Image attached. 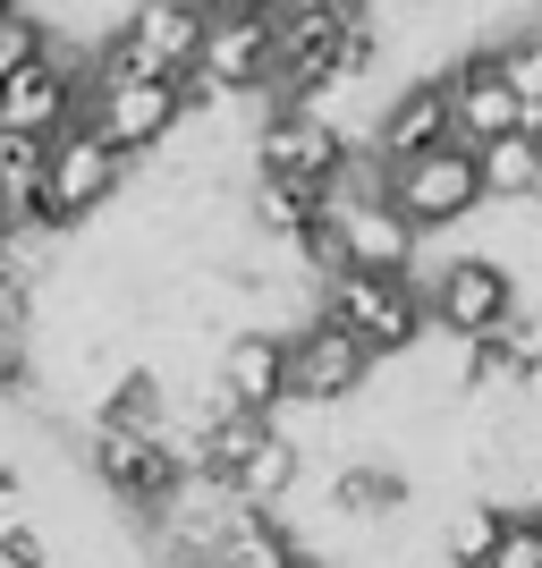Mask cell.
I'll return each mask as SVG.
<instances>
[{
    "mask_svg": "<svg viewBox=\"0 0 542 568\" xmlns=\"http://www.w3.org/2000/svg\"><path fill=\"white\" fill-rule=\"evenodd\" d=\"M314 323L348 332L356 348L390 365V356H416L432 339V314H425V281H374V272H330L314 288Z\"/></svg>",
    "mask_w": 542,
    "mask_h": 568,
    "instance_id": "1",
    "label": "cell"
},
{
    "mask_svg": "<svg viewBox=\"0 0 542 568\" xmlns=\"http://www.w3.org/2000/svg\"><path fill=\"white\" fill-rule=\"evenodd\" d=\"M0 568H60V544H51L34 518L9 509V518H0Z\"/></svg>",
    "mask_w": 542,
    "mask_h": 568,
    "instance_id": "22",
    "label": "cell"
},
{
    "mask_svg": "<svg viewBox=\"0 0 542 568\" xmlns=\"http://www.w3.org/2000/svg\"><path fill=\"white\" fill-rule=\"evenodd\" d=\"M76 128H94L119 162H144V153H162V144L187 128V102H178L170 77H127V85L85 94V119H76Z\"/></svg>",
    "mask_w": 542,
    "mask_h": 568,
    "instance_id": "7",
    "label": "cell"
},
{
    "mask_svg": "<svg viewBox=\"0 0 542 568\" xmlns=\"http://www.w3.org/2000/svg\"><path fill=\"white\" fill-rule=\"evenodd\" d=\"M204 0H136V9H127V18H119V43L136 51V69L144 77H170V85H178V77L195 69V51H204Z\"/></svg>",
    "mask_w": 542,
    "mask_h": 568,
    "instance_id": "14",
    "label": "cell"
},
{
    "mask_svg": "<svg viewBox=\"0 0 542 568\" xmlns=\"http://www.w3.org/2000/svg\"><path fill=\"white\" fill-rule=\"evenodd\" d=\"M483 568H542V535L534 526H509V535H500V551Z\"/></svg>",
    "mask_w": 542,
    "mask_h": 568,
    "instance_id": "23",
    "label": "cell"
},
{
    "mask_svg": "<svg viewBox=\"0 0 542 568\" xmlns=\"http://www.w3.org/2000/svg\"><path fill=\"white\" fill-rule=\"evenodd\" d=\"M237 221H246L263 246L297 255V246H306V237L330 221V187H306V179H246V195H237Z\"/></svg>",
    "mask_w": 542,
    "mask_h": 568,
    "instance_id": "15",
    "label": "cell"
},
{
    "mask_svg": "<svg viewBox=\"0 0 542 568\" xmlns=\"http://www.w3.org/2000/svg\"><path fill=\"white\" fill-rule=\"evenodd\" d=\"M213 568H314V551L280 509H237L221 551H213Z\"/></svg>",
    "mask_w": 542,
    "mask_h": 568,
    "instance_id": "18",
    "label": "cell"
},
{
    "mask_svg": "<svg viewBox=\"0 0 542 568\" xmlns=\"http://www.w3.org/2000/svg\"><path fill=\"white\" fill-rule=\"evenodd\" d=\"M374 390V356L356 348L348 332H330V323H297L288 332V407H306V416H330V407H356Z\"/></svg>",
    "mask_w": 542,
    "mask_h": 568,
    "instance_id": "8",
    "label": "cell"
},
{
    "mask_svg": "<svg viewBox=\"0 0 542 568\" xmlns=\"http://www.w3.org/2000/svg\"><path fill=\"white\" fill-rule=\"evenodd\" d=\"M365 144L339 128L314 102H272L255 128V179H306V187H339V170L356 162Z\"/></svg>",
    "mask_w": 542,
    "mask_h": 568,
    "instance_id": "4",
    "label": "cell"
},
{
    "mask_svg": "<svg viewBox=\"0 0 542 568\" xmlns=\"http://www.w3.org/2000/svg\"><path fill=\"white\" fill-rule=\"evenodd\" d=\"M483 204H542V153L525 136L483 144Z\"/></svg>",
    "mask_w": 542,
    "mask_h": 568,
    "instance_id": "19",
    "label": "cell"
},
{
    "mask_svg": "<svg viewBox=\"0 0 542 568\" xmlns=\"http://www.w3.org/2000/svg\"><path fill=\"white\" fill-rule=\"evenodd\" d=\"M483 43H492L500 85H509L525 111H542V26H500V34H483Z\"/></svg>",
    "mask_w": 542,
    "mask_h": 568,
    "instance_id": "20",
    "label": "cell"
},
{
    "mask_svg": "<svg viewBox=\"0 0 542 568\" xmlns=\"http://www.w3.org/2000/svg\"><path fill=\"white\" fill-rule=\"evenodd\" d=\"M127 170H136V162H119V153L94 136V128H69V136H51V144H43V213H51V230L69 237L76 221L111 213L119 187H127Z\"/></svg>",
    "mask_w": 542,
    "mask_h": 568,
    "instance_id": "6",
    "label": "cell"
},
{
    "mask_svg": "<svg viewBox=\"0 0 542 568\" xmlns=\"http://www.w3.org/2000/svg\"><path fill=\"white\" fill-rule=\"evenodd\" d=\"M272 69H280L272 18H213V26H204L195 77H204L221 102H237V94H272Z\"/></svg>",
    "mask_w": 542,
    "mask_h": 568,
    "instance_id": "13",
    "label": "cell"
},
{
    "mask_svg": "<svg viewBox=\"0 0 542 568\" xmlns=\"http://www.w3.org/2000/svg\"><path fill=\"white\" fill-rule=\"evenodd\" d=\"M0 18H18V0H0Z\"/></svg>",
    "mask_w": 542,
    "mask_h": 568,
    "instance_id": "26",
    "label": "cell"
},
{
    "mask_svg": "<svg viewBox=\"0 0 542 568\" xmlns=\"http://www.w3.org/2000/svg\"><path fill=\"white\" fill-rule=\"evenodd\" d=\"M407 9H432V0H407Z\"/></svg>",
    "mask_w": 542,
    "mask_h": 568,
    "instance_id": "29",
    "label": "cell"
},
{
    "mask_svg": "<svg viewBox=\"0 0 542 568\" xmlns=\"http://www.w3.org/2000/svg\"><path fill=\"white\" fill-rule=\"evenodd\" d=\"M441 94H449V128H458V144H509V136H525V102L500 85V69H492V43H467L458 60L441 69Z\"/></svg>",
    "mask_w": 542,
    "mask_h": 568,
    "instance_id": "10",
    "label": "cell"
},
{
    "mask_svg": "<svg viewBox=\"0 0 542 568\" xmlns=\"http://www.w3.org/2000/svg\"><path fill=\"white\" fill-rule=\"evenodd\" d=\"M43 51H60V43H51V18H34V9L0 18V85H9L25 60H43Z\"/></svg>",
    "mask_w": 542,
    "mask_h": 568,
    "instance_id": "21",
    "label": "cell"
},
{
    "mask_svg": "<svg viewBox=\"0 0 542 568\" xmlns=\"http://www.w3.org/2000/svg\"><path fill=\"white\" fill-rule=\"evenodd\" d=\"M416 509V475L390 467V458H348V467H330V518L356 526V535H374V526L407 518Z\"/></svg>",
    "mask_w": 542,
    "mask_h": 568,
    "instance_id": "16",
    "label": "cell"
},
{
    "mask_svg": "<svg viewBox=\"0 0 542 568\" xmlns=\"http://www.w3.org/2000/svg\"><path fill=\"white\" fill-rule=\"evenodd\" d=\"M525 144H534V153H542V111H525Z\"/></svg>",
    "mask_w": 542,
    "mask_h": 568,
    "instance_id": "25",
    "label": "cell"
},
{
    "mask_svg": "<svg viewBox=\"0 0 542 568\" xmlns=\"http://www.w3.org/2000/svg\"><path fill=\"white\" fill-rule=\"evenodd\" d=\"M330 230H339V263L374 272V281H425V237L390 213V195H330Z\"/></svg>",
    "mask_w": 542,
    "mask_h": 568,
    "instance_id": "9",
    "label": "cell"
},
{
    "mask_svg": "<svg viewBox=\"0 0 542 568\" xmlns=\"http://www.w3.org/2000/svg\"><path fill=\"white\" fill-rule=\"evenodd\" d=\"M280 0H204V18H272Z\"/></svg>",
    "mask_w": 542,
    "mask_h": 568,
    "instance_id": "24",
    "label": "cell"
},
{
    "mask_svg": "<svg viewBox=\"0 0 542 568\" xmlns=\"http://www.w3.org/2000/svg\"><path fill=\"white\" fill-rule=\"evenodd\" d=\"M348 9H365V18H374V0H348Z\"/></svg>",
    "mask_w": 542,
    "mask_h": 568,
    "instance_id": "27",
    "label": "cell"
},
{
    "mask_svg": "<svg viewBox=\"0 0 542 568\" xmlns=\"http://www.w3.org/2000/svg\"><path fill=\"white\" fill-rule=\"evenodd\" d=\"M85 475L102 484V500H119V509L144 518V526L195 484L187 450H178L170 433H119V425H85Z\"/></svg>",
    "mask_w": 542,
    "mask_h": 568,
    "instance_id": "2",
    "label": "cell"
},
{
    "mask_svg": "<svg viewBox=\"0 0 542 568\" xmlns=\"http://www.w3.org/2000/svg\"><path fill=\"white\" fill-rule=\"evenodd\" d=\"M432 144H458V128H449L441 77H416V85H399L390 111L374 119V162H416V153H432Z\"/></svg>",
    "mask_w": 542,
    "mask_h": 568,
    "instance_id": "17",
    "label": "cell"
},
{
    "mask_svg": "<svg viewBox=\"0 0 542 568\" xmlns=\"http://www.w3.org/2000/svg\"><path fill=\"white\" fill-rule=\"evenodd\" d=\"M0 255H9V237H0Z\"/></svg>",
    "mask_w": 542,
    "mask_h": 568,
    "instance_id": "30",
    "label": "cell"
},
{
    "mask_svg": "<svg viewBox=\"0 0 542 568\" xmlns=\"http://www.w3.org/2000/svg\"><path fill=\"white\" fill-rule=\"evenodd\" d=\"M381 195L416 237L458 230V221L483 213V153L474 144H432L416 162H381Z\"/></svg>",
    "mask_w": 542,
    "mask_h": 568,
    "instance_id": "3",
    "label": "cell"
},
{
    "mask_svg": "<svg viewBox=\"0 0 542 568\" xmlns=\"http://www.w3.org/2000/svg\"><path fill=\"white\" fill-rule=\"evenodd\" d=\"M213 382L246 407V416L280 425V416H288V332H272V323H237V332L213 348Z\"/></svg>",
    "mask_w": 542,
    "mask_h": 568,
    "instance_id": "11",
    "label": "cell"
},
{
    "mask_svg": "<svg viewBox=\"0 0 542 568\" xmlns=\"http://www.w3.org/2000/svg\"><path fill=\"white\" fill-rule=\"evenodd\" d=\"M76 119H85V85H76L69 51H43V60H25V69L0 85V128H9V136L51 144V136H69Z\"/></svg>",
    "mask_w": 542,
    "mask_h": 568,
    "instance_id": "12",
    "label": "cell"
},
{
    "mask_svg": "<svg viewBox=\"0 0 542 568\" xmlns=\"http://www.w3.org/2000/svg\"><path fill=\"white\" fill-rule=\"evenodd\" d=\"M534 535H542V500H534Z\"/></svg>",
    "mask_w": 542,
    "mask_h": 568,
    "instance_id": "28",
    "label": "cell"
},
{
    "mask_svg": "<svg viewBox=\"0 0 542 568\" xmlns=\"http://www.w3.org/2000/svg\"><path fill=\"white\" fill-rule=\"evenodd\" d=\"M518 306L525 288L500 255H449L441 272H425V314L441 339H492Z\"/></svg>",
    "mask_w": 542,
    "mask_h": 568,
    "instance_id": "5",
    "label": "cell"
}]
</instances>
